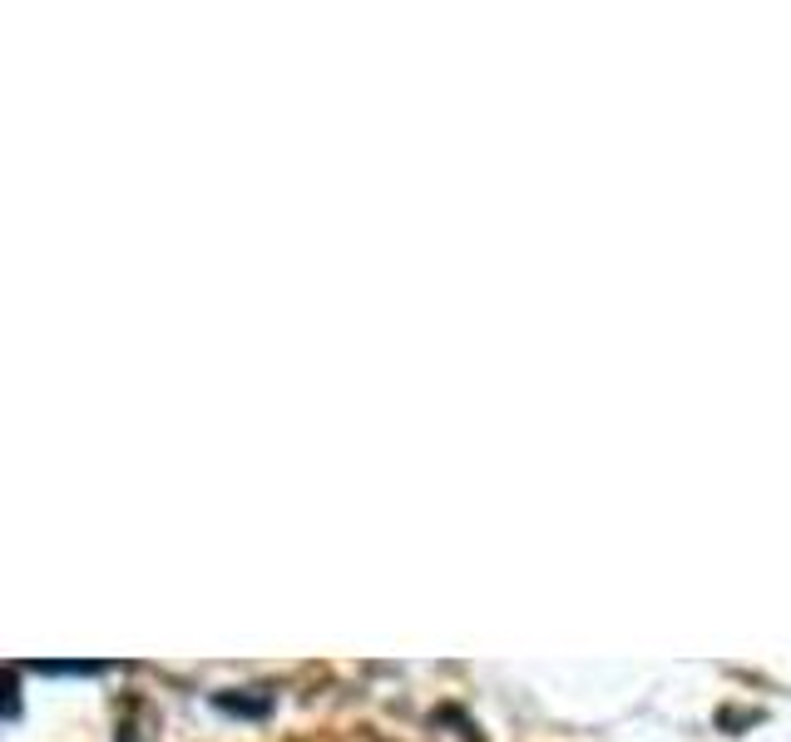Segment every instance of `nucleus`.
Here are the masks:
<instances>
[{"instance_id": "nucleus-1", "label": "nucleus", "mask_w": 791, "mask_h": 742, "mask_svg": "<svg viewBox=\"0 0 791 742\" xmlns=\"http://www.w3.org/2000/svg\"><path fill=\"white\" fill-rule=\"evenodd\" d=\"M218 708L223 713H243V718H263L272 708V698H243V693H218Z\"/></svg>"}]
</instances>
